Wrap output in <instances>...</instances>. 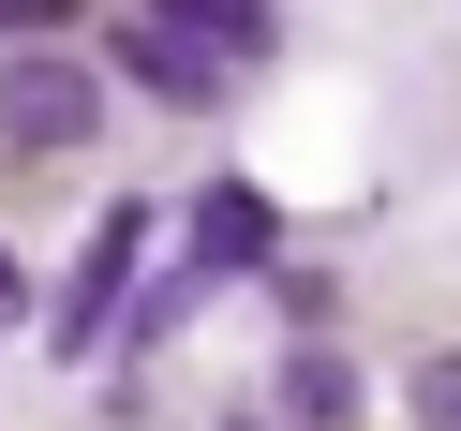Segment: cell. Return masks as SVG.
<instances>
[{"label":"cell","mask_w":461,"mask_h":431,"mask_svg":"<svg viewBox=\"0 0 461 431\" xmlns=\"http://www.w3.org/2000/svg\"><path fill=\"white\" fill-rule=\"evenodd\" d=\"M194 283H209V268H194V253H179V268H164L149 298H134V357H149V342H164V328H179V312H194Z\"/></svg>","instance_id":"52a82bcc"},{"label":"cell","mask_w":461,"mask_h":431,"mask_svg":"<svg viewBox=\"0 0 461 431\" xmlns=\"http://www.w3.org/2000/svg\"><path fill=\"white\" fill-rule=\"evenodd\" d=\"M134 283H149V209L120 193V209L90 223V253H75V283H60V357H90V342L120 328V298H134Z\"/></svg>","instance_id":"7a4b0ae2"},{"label":"cell","mask_w":461,"mask_h":431,"mask_svg":"<svg viewBox=\"0 0 461 431\" xmlns=\"http://www.w3.org/2000/svg\"><path fill=\"white\" fill-rule=\"evenodd\" d=\"M90 120H104V75H90V60L0 45V149H75Z\"/></svg>","instance_id":"6da1fadb"},{"label":"cell","mask_w":461,"mask_h":431,"mask_svg":"<svg viewBox=\"0 0 461 431\" xmlns=\"http://www.w3.org/2000/svg\"><path fill=\"white\" fill-rule=\"evenodd\" d=\"M15 312H31V268H15V253H0V328H15Z\"/></svg>","instance_id":"30bf717a"},{"label":"cell","mask_w":461,"mask_h":431,"mask_svg":"<svg viewBox=\"0 0 461 431\" xmlns=\"http://www.w3.org/2000/svg\"><path fill=\"white\" fill-rule=\"evenodd\" d=\"M149 15H179V31H209L223 60H268V0H149Z\"/></svg>","instance_id":"8992f818"},{"label":"cell","mask_w":461,"mask_h":431,"mask_svg":"<svg viewBox=\"0 0 461 431\" xmlns=\"http://www.w3.org/2000/svg\"><path fill=\"white\" fill-rule=\"evenodd\" d=\"M268 253H283V209H268L253 179H209V193H194V268H209V283L268 268Z\"/></svg>","instance_id":"277c9868"},{"label":"cell","mask_w":461,"mask_h":431,"mask_svg":"<svg viewBox=\"0 0 461 431\" xmlns=\"http://www.w3.org/2000/svg\"><path fill=\"white\" fill-rule=\"evenodd\" d=\"M268 417H298V431H328V417H357V357H328V342H298V357L268 372Z\"/></svg>","instance_id":"5b68a950"},{"label":"cell","mask_w":461,"mask_h":431,"mask_svg":"<svg viewBox=\"0 0 461 431\" xmlns=\"http://www.w3.org/2000/svg\"><path fill=\"white\" fill-rule=\"evenodd\" d=\"M60 15H75V0H0V45H45Z\"/></svg>","instance_id":"9c48e42d"},{"label":"cell","mask_w":461,"mask_h":431,"mask_svg":"<svg viewBox=\"0 0 461 431\" xmlns=\"http://www.w3.org/2000/svg\"><path fill=\"white\" fill-rule=\"evenodd\" d=\"M402 417H431V431H461V357H417V372H402Z\"/></svg>","instance_id":"ba28073f"},{"label":"cell","mask_w":461,"mask_h":431,"mask_svg":"<svg viewBox=\"0 0 461 431\" xmlns=\"http://www.w3.org/2000/svg\"><path fill=\"white\" fill-rule=\"evenodd\" d=\"M120 75H134V90H164V104H209V90H223V45L134 0V15H120Z\"/></svg>","instance_id":"3957f363"}]
</instances>
